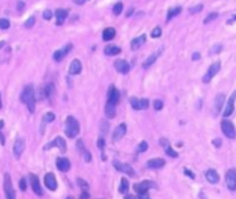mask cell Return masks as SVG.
I'll list each match as a JSON object with an SVG mask.
<instances>
[{"instance_id": "6da1fadb", "label": "cell", "mask_w": 236, "mask_h": 199, "mask_svg": "<svg viewBox=\"0 0 236 199\" xmlns=\"http://www.w3.org/2000/svg\"><path fill=\"white\" fill-rule=\"evenodd\" d=\"M21 102L28 107L29 112L33 113L35 112V107H36V95H35V89H33L32 84H28L25 86V89L22 90L21 93Z\"/></svg>"}, {"instance_id": "7a4b0ae2", "label": "cell", "mask_w": 236, "mask_h": 199, "mask_svg": "<svg viewBox=\"0 0 236 199\" xmlns=\"http://www.w3.org/2000/svg\"><path fill=\"white\" fill-rule=\"evenodd\" d=\"M79 131H80V126H79V122L76 120V118L68 116L65 120V134L69 138H75L79 134Z\"/></svg>"}, {"instance_id": "3957f363", "label": "cell", "mask_w": 236, "mask_h": 199, "mask_svg": "<svg viewBox=\"0 0 236 199\" xmlns=\"http://www.w3.org/2000/svg\"><path fill=\"white\" fill-rule=\"evenodd\" d=\"M220 68H221V62H220V61L214 62V64H211V65L208 66L207 72L204 73L203 79H202V80H203V83H210L211 79H213V78H214V76L220 72Z\"/></svg>"}, {"instance_id": "277c9868", "label": "cell", "mask_w": 236, "mask_h": 199, "mask_svg": "<svg viewBox=\"0 0 236 199\" xmlns=\"http://www.w3.org/2000/svg\"><path fill=\"white\" fill-rule=\"evenodd\" d=\"M3 187H4L6 199H15V191H14V188H13V181H11V177H10V174L8 173L4 174Z\"/></svg>"}, {"instance_id": "5b68a950", "label": "cell", "mask_w": 236, "mask_h": 199, "mask_svg": "<svg viewBox=\"0 0 236 199\" xmlns=\"http://www.w3.org/2000/svg\"><path fill=\"white\" fill-rule=\"evenodd\" d=\"M221 130H222V133L225 134V137L231 138V140H233V138L236 137L235 126H233V123L231 122V120H228V119L222 120L221 122Z\"/></svg>"}, {"instance_id": "8992f818", "label": "cell", "mask_w": 236, "mask_h": 199, "mask_svg": "<svg viewBox=\"0 0 236 199\" xmlns=\"http://www.w3.org/2000/svg\"><path fill=\"white\" fill-rule=\"evenodd\" d=\"M119 101H120V93H119L118 89L112 84V86H109V89H108L106 104H111V105H115V107H116V105L119 104Z\"/></svg>"}, {"instance_id": "52a82bcc", "label": "cell", "mask_w": 236, "mask_h": 199, "mask_svg": "<svg viewBox=\"0 0 236 199\" xmlns=\"http://www.w3.org/2000/svg\"><path fill=\"white\" fill-rule=\"evenodd\" d=\"M130 104H131L133 109H135V111H141V109H147L148 107H149V100H148V98L131 97V98H130Z\"/></svg>"}, {"instance_id": "ba28073f", "label": "cell", "mask_w": 236, "mask_h": 199, "mask_svg": "<svg viewBox=\"0 0 236 199\" xmlns=\"http://www.w3.org/2000/svg\"><path fill=\"white\" fill-rule=\"evenodd\" d=\"M72 48H73V44L68 43V44H65L62 48H60V50H57V51H54V54H53L54 61H57V62L62 61V60H64V58L68 55V53L72 50Z\"/></svg>"}, {"instance_id": "9c48e42d", "label": "cell", "mask_w": 236, "mask_h": 199, "mask_svg": "<svg viewBox=\"0 0 236 199\" xmlns=\"http://www.w3.org/2000/svg\"><path fill=\"white\" fill-rule=\"evenodd\" d=\"M235 98H236V91H233L232 94H231V97H229L228 102L225 104V108H224V111H222L224 119H225V118H228V116H231L233 113V111H235Z\"/></svg>"}, {"instance_id": "30bf717a", "label": "cell", "mask_w": 236, "mask_h": 199, "mask_svg": "<svg viewBox=\"0 0 236 199\" xmlns=\"http://www.w3.org/2000/svg\"><path fill=\"white\" fill-rule=\"evenodd\" d=\"M225 183L231 191L236 189V169H229L225 174Z\"/></svg>"}, {"instance_id": "8fae6325", "label": "cell", "mask_w": 236, "mask_h": 199, "mask_svg": "<svg viewBox=\"0 0 236 199\" xmlns=\"http://www.w3.org/2000/svg\"><path fill=\"white\" fill-rule=\"evenodd\" d=\"M113 166L116 170L122 171V173H126L127 176H130V177H134V176H135L134 169H133L131 166H129V165H126V163H120L119 160H113Z\"/></svg>"}, {"instance_id": "7c38bea8", "label": "cell", "mask_w": 236, "mask_h": 199, "mask_svg": "<svg viewBox=\"0 0 236 199\" xmlns=\"http://www.w3.org/2000/svg\"><path fill=\"white\" fill-rule=\"evenodd\" d=\"M113 65H115V69H116L119 73H123V75L129 73L130 72V68H131V66H130V64L126 61V60H116Z\"/></svg>"}, {"instance_id": "4fadbf2b", "label": "cell", "mask_w": 236, "mask_h": 199, "mask_svg": "<svg viewBox=\"0 0 236 199\" xmlns=\"http://www.w3.org/2000/svg\"><path fill=\"white\" fill-rule=\"evenodd\" d=\"M150 187H155V184L152 181H141V183L134 185V189H135V192L138 195H141V194H147Z\"/></svg>"}, {"instance_id": "5bb4252c", "label": "cell", "mask_w": 236, "mask_h": 199, "mask_svg": "<svg viewBox=\"0 0 236 199\" xmlns=\"http://www.w3.org/2000/svg\"><path fill=\"white\" fill-rule=\"evenodd\" d=\"M24 149H25V140H24V138H17V140H15V142H14V149H13V152H14V156L17 158V159L22 155Z\"/></svg>"}, {"instance_id": "9a60e30c", "label": "cell", "mask_w": 236, "mask_h": 199, "mask_svg": "<svg viewBox=\"0 0 236 199\" xmlns=\"http://www.w3.org/2000/svg\"><path fill=\"white\" fill-rule=\"evenodd\" d=\"M31 187H32L33 192H35L36 195H39V196L43 195V191H42V187H40L39 177H37L36 174H31Z\"/></svg>"}, {"instance_id": "2e32d148", "label": "cell", "mask_w": 236, "mask_h": 199, "mask_svg": "<svg viewBox=\"0 0 236 199\" xmlns=\"http://www.w3.org/2000/svg\"><path fill=\"white\" fill-rule=\"evenodd\" d=\"M126 131H127V126H126L124 123H120L116 129H115L113 134H112V140H113V141H119V140H122L123 136L126 134Z\"/></svg>"}, {"instance_id": "e0dca14e", "label": "cell", "mask_w": 236, "mask_h": 199, "mask_svg": "<svg viewBox=\"0 0 236 199\" xmlns=\"http://www.w3.org/2000/svg\"><path fill=\"white\" fill-rule=\"evenodd\" d=\"M44 184H46V187L48 189H51V191H55L58 187L57 184V180H55V176H54L53 173H47L46 177H44Z\"/></svg>"}, {"instance_id": "ac0fdd59", "label": "cell", "mask_w": 236, "mask_h": 199, "mask_svg": "<svg viewBox=\"0 0 236 199\" xmlns=\"http://www.w3.org/2000/svg\"><path fill=\"white\" fill-rule=\"evenodd\" d=\"M68 15H69V10H66V8H58V10H55V18H57L55 24L58 26L62 25Z\"/></svg>"}, {"instance_id": "d6986e66", "label": "cell", "mask_w": 236, "mask_h": 199, "mask_svg": "<svg viewBox=\"0 0 236 199\" xmlns=\"http://www.w3.org/2000/svg\"><path fill=\"white\" fill-rule=\"evenodd\" d=\"M53 145H54V147H58L61 152H65V151H66V144H65V140H64L62 137H57L55 140H54V141L48 142V145H46V147H44V149L51 148Z\"/></svg>"}, {"instance_id": "ffe728a7", "label": "cell", "mask_w": 236, "mask_h": 199, "mask_svg": "<svg viewBox=\"0 0 236 199\" xmlns=\"http://www.w3.org/2000/svg\"><path fill=\"white\" fill-rule=\"evenodd\" d=\"M145 40H147V35L145 33H142V35H140L138 37H134V39L131 40V50H138V48L142 46V44H145Z\"/></svg>"}, {"instance_id": "44dd1931", "label": "cell", "mask_w": 236, "mask_h": 199, "mask_svg": "<svg viewBox=\"0 0 236 199\" xmlns=\"http://www.w3.org/2000/svg\"><path fill=\"white\" fill-rule=\"evenodd\" d=\"M224 102H225V95L222 94H218L217 97H215V105H214V116L220 115V112L222 111V105H224Z\"/></svg>"}, {"instance_id": "7402d4cb", "label": "cell", "mask_w": 236, "mask_h": 199, "mask_svg": "<svg viewBox=\"0 0 236 199\" xmlns=\"http://www.w3.org/2000/svg\"><path fill=\"white\" fill-rule=\"evenodd\" d=\"M166 165L165 159L163 158H155V159H150L147 162V166L150 167V169H160Z\"/></svg>"}, {"instance_id": "603a6c76", "label": "cell", "mask_w": 236, "mask_h": 199, "mask_svg": "<svg viewBox=\"0 0 236 199\" xmlns=\"http://www.w3.org/2000/svg\"><path fill=\"white\" fill-rule=\"evenodd\" d=\"M160 145L162 147H163V148H165V151H166V154H167V155H170V156H173V158H177V156H178V154H177V152L174 151V149L171 148V145L168 144V141L167 140H166V138H160Z\"/></svg>"}, {"instance_id": "cb8c5ba5", "label": "cell", "mask_w": 236, "mask_h": 199, "mask_svg": "<svg viewBox=\"0 0 236 199\" xmlns=\"http://www.w3.org/2000/svg\"><path fill=\"white\" fill-rule=\"evenodd\" d=\"M206 180H207L208 183H211V184H217L220 181V176L214 169H210V170L206 171Z\"/></svg>"}, {"instance_id": "d4e9b609", "label": "cell", "mask_w": 236, "mask_h": 199, "mask_svg": "<svg viewBox=\"0 0 236 199\" xmlns=\"http://www.w3.org/2000/svg\"><path fill=\"white\" fill-rule=\"evenodd\" d=\"M82 72V62L79 60H73L71 62V66H69V73L71 75H79Z\"/></svg>"}, {"instance_id": "484cf974", "label": "cell", "mask_w": 236, "mask_h": 199, "mask_svg": "<svg viewBox=\"0 0 236 199\" xmlns=\"http://www.w3.org/2000/svg\"><path fill=\"white\" fill-rule=\"evenodd\" d=\"M57 167L61 171H68L71 169V162L66 158H58L57 159Z\"/></svg>"}, {"instance_id": "4316f807", "label": "cell", "mask_w": 236, "mask_h": 199, "mask_svg": "<svg viewBox=\"0 0 236 199\" xmlns=\"http://www.w3.org/2000/svg\"><path fill=\"white\" fill-rule=\"evenodd\" d=\"M120 51H122V48L119 46H115V44H108L106 47L104 48L105 55H118L120 54Z\"/></svg>"}, {"instance_id": "83f0119b", "label": "cell", "mask_w": 236, "mask_h": 199, "mask_svg": "<svg viewBox=\"0 0 236 199\" xmlns=\"http://www.w3.org/2000/svg\"><path fill=\"white\" fill-rule=\"evenodd\" d=\"M159 54H160V51H156V53H152V54L149 55V57L145 60V61L142 62V68H149L150 65H153L155 64V61L157 60V57H159Z\"/></svg>"}, {"instance_id": "f1b7e54d", "label": "cell", "mask_w": 236, "mask_h": 199, "mask_svg": "<svg viewBox=\"0 0 236 199\" xmlns=\"http://www.w3.org/2000/svg\"><path fill=\"white\" fill-rule=\"evenodd\" d=\"M115 36H116V31H115V28H105L104 32H102V40H105V42H109V40L115 39Z\"/></svg>"}, {"instance_id": "f546056e", "label": "cell", "mask_w": 236, "mask_h": 199, "mask_svg": "<svg viewBox=\"0 0 236 199\" xmlns=\"http://www.w3.org/2000/svg\"><path fill=\"white\" fill-rule=\"evenodd\" d=\"M181 11H182V8H181V7H173V8H170V10H168V13H167V17H166V21L170 22L173 18H174V17H177V15L181 14Z\"/></svg>"}, {"instance_id": "4dcf8cb0", "label": "cell", "mask_w": 236, "mask_h": 199, "mask_svg": "<svg viewBox=\"0 0 236 199\" xmlns=\"http://www.w3.org/2000/svg\"><path fill=\"white\" fill-rule=\"evenodd\" d=\"M105 115H106L108 119L115 118V115H116V108H115V105H111V104L105 105Z\"/></svg>"}, {"instance_id": "1f68e13d", "label": "cell", "mask_w": 236, "mask_h": 199, "mask_svg": "<svg viewBox=\"0 0 236 199\" xmlns=\"http://www.w3.org/2000/svg\"><path fill=\"white\" fill-rule=\"evenodd\" d=\"M53 91H54V84L53 83H48L43 89V90H42V95H43V97H46V98H50L51 94H53Z\"/></svg>"}, {"instance_id": "d6a6232c", "label": "cell", "mask_w": 236, "mask_h": 199, "mask_svg": "<svg viewBox=\"0 0 236 199\" xmlns=\"http://www.w3.org/2000/svg\"><path fill=\"white\" fill-rule=\"evenodd\" d=\"M129 191V181H127V178L123 177L122 181H120V187H119V192L120 194H126V192Z\"/></svg>"}, {"instance_id": "836d02e7", "label": "cell", "mask_w": 236, "mask_h": 199, "mask_svg": "<svg viewBox=\"0 0 236 199\" xmlns=\"http://www.w3.org/2000/svg\"><path fill=\"white\" fill-rule=\"evenodd\" d=\"M123 11V3L122 1H118V3L113 6V8H112V13H113L115 15H120Z\"/></svg>"}, {"instance_id": "e575fe53", "label": "cell", "mask_w": 236, "mask_h": 199, "mask_svg": "<svg viewBox=\"0 0 236 199\" xmlns=\"http://www.w3.org/2000/svg\"><path fill=\"white\" fill-rule=\"evenodd\" d=\"M54 119H55V115H54L53 112L44 113L43 118H42V120H43L44 123H50V122H54Z\"/></svg>"}, {"instance_id": "d590c367", "label": "cell", "mask_w": 236, "mask_h": 199, "mask_svg": "<svg viewBox=\"0 0 236 199\" xmlns=\"http://www.w3.org/2000/svg\"><path fill=\"white\" fill-rule=\"evenodd\" d=\"M218 18V13H210V14L204 18V21H203V24H208V22H211V21H214V19H217Z\"/></svg>"}, {"instance_id": "8d00e7d4", "label": "cell", "mask_w": 236, "mask_h": 199, "mask_svg": "<svg viewBox=\"0 0 236 199\" xmlns=\"http://www.w3.org/2000/svg\"><path fill=\"white\" fill-rule=\"evenodd\" d=\"M150 36L153 37V39H157V37L162 36V29L159 28V26H156V28L152 29V32H150Z\"/></svg>"}, {"instance_id": "74e56055", "label": "cell", "mask_w": 236, "mask_h": 199, "mask_svg": "<svg viewBox=\"0 0 236 199\" xmlns=\"http://www.w3.org/2000/svg\"><path fill=\"white\" fill-rule=\"evenodd\" d=\"M203 10V4H197V6H193V7L189 8V13L191 14H197V13H200Z\"/></svg>"}, {"instance_id": "f35d334b", "label": "cell", "mask_w": 236, "mask_h": 199, "mask_svg": "<svg viewBox=\"0 0 236 199\" xmlns=\"http://www.w3.org/2000/svg\"><path fill=\"white\" fill-rule=\"evenodd\" d=\"M148 149V142L147 141H141L140 145H138V148H137V152L141 154V152H145Z\"/></svg>"}, {"instance_id": "ab89813d", "label": "cell", "mask_w": 236, "mask_h": 199, "mask_svg": "<svg viewBox=\"0 0 236 199\" xmlns=\"http://www.w3.org/2000/svg\"><path fill=\"white\" fill-rule=\"evenodd\" d=\"M10 28V21L7 18H0V29H8Z\"/></svg>"}, {"instance_id": "60d3db41", "label": "cell", "mask_w": 236, "mask_h": 199, "mask_svg": "<svg viewBox=\"0 0 236 199\" xmlns=\"http://www.w3.org/2000/svg\"><path fill=\"white\" fill-rule=\"evenodd\" d=\"M77 184L80 185V188H82L84 192L89 191V184H87L84 180H82V178H77Z\"/></svg>"}, {"instance_id": "b9f144b4", "label": "cell", "mask_w": 236, "mask_h": 199, "mask_svg": "<svg viewBox=\"0 0 236 199\" xmlns=\"http://www.w3.org/2000/svg\"><path fill=\"white\" fill-rule=\"evenodd\" d=\"M153 108H155V111H160V109L163 108V101H162V100H155Z\"/></svg>"}, {"instance_id": "7bdbcfd3", "label": "cell", "mask_w": 236, "mask_h": 199, "mask_svg": "<svg viewBox=\"0 0 236 199\" xmlns=\"http://www.w3.org/2000/svg\"><path fill=\"white\" fill-rule=\"evenodd\" d=\"M51 17H53V11H51V10H46L43 13V18L47 19V21H48V19H51Z\"/></svg>"}, {"instance_id": "ee69618b", "label": "cell", "mask_w": 236, "mask_h": 199, "mask_svg": "<svg viewBox=\"0 0 236 199\" xmlns=\"http://www.w3.org/2000/svg\"><path fill=\"white\" fill-rule=\"evenodd\" d=\"M33 25H35V18H33V17H31V18L26 19L25 28H31V26H33Z\"/></svg>"}, {"instance_id": "f6af8a7d", "label": "cell", "mask_w": 236, "mask_h": 199, "mask_svg": "<svg viewBox=\"0 0 236 199\" xmlns=\"http://www.w3.org/2000/svg\"><path fill=\"white\" fill-rule=\"evenodd\" d=\"M221 50H222V44H215L214 47L211 48V53H214V54H217V53H220Z\"/></svg>"}, {"instance_id": "bcb514c9", "label": "cell", "mask_w": 236, "mask_h": 199, "mask_svg": "<svg viewBox=\"0 0 236 199\" xmlns=\"http://www.w3.org/2000/svg\"><path fill=\"white\" fill-rule=\"evenodd\" d=\"M97 145H98V148H100V149H104V147H105V141H104V138H102V137L98 138V141H97Z\"/></svg>"}, {"instance_id": "7dc6e473", "label": "cell", "mask_w": 236, "mask_h": 199, "mask_svg": "<svg viewBox=\"0 0 236 199\" xmlns=\"http://www.w3.org/2000/svg\"><path fill=\"white\" fill-rule=\"evenodd\" d=\"M19 188H21V191H25V189H26V181H25V178H21V180H19Z\"/></svg>"}, {"instance_id": "c3c4849f", "label": "cell", "mask_w": 236, "mask_h": 199, "mask_svg": "<svg viewBox=\"0 0 236 199\" xmlns=\"http://www.w3.org/2000/svg\"><path fill=\"white\" fill-rule=\"evenodd\" d=\"M235 22H236V14H232L231 15V18L226 21V24H228V25H232V24H235Z\"/></svg>"}, {"instance_id": "681fc988", "label": "cell", "mask_w": 236, "mask_h": 199, "mask_svg": "<svg viewBox=\"0 0 236 199\" xmlns=\"http://www.w3.org/2000/svg\"><path fill=\"white\" fill-rule=\"evenodd\" d=\"M213 144H214L217 148H220V147H221V140H220V138H215V140H213Z\"/></svg>"}, {"instance_id": "f907efd6", "label": "cell", "mask_w": 236, "mask_h": 199, "mask_svg": "<svg viewBox=\"0 0 236 199\" xmlns=\"http://www.w3.org/2000/svg\"><path fill=\"white\" fill-rule=\"evenodd\" d=\"M134 11H135V10H134V8H133V7H130V8H129V11L126 13V17H131V15L134 14Z\"/></svg>"}, {"instance_id": "816d5d0a", "label": "cell", "mask_w": 236, "mask_h": 199, "mask_svg": "<svg viewBox=\"0 0 236 199\" xmlns=\"http://www.w3.org/2000/svg\"><path fill=\"white\" fill-rule=\"evenodd\" d=\"M185 174H186V176H189L191 178H195V174H193L191 170H188V169H185Z\"/></svg>"}, {"instance_id": "f5cc1de1", "label": "cell", "mask_w": 236, "mask_h": 199, "mask_svg": "<svg viewBox=\"0 0 236 199\" xmlns=\"http://www.w3.org/2000/svg\"><path fill=\"white\" fill-rule=\"evenodd\" d=\"M17 7H18V10L21 11V10H22V8L25 7V4L22 3V1H18V4H17Z\"/></svg>"}, {"instance_id": "db71d44e", "label": "cell", "mask_w": 236, "mask_h": 199, "mask_svg": "<svg viewBox=\"0 0 236 199\" xmlns=\"http://www.w3.org/2000/svg\"><path fill=\"white\" fill-rule=\"evenodd\" d=\"M138 199H150V198H149V195H148V192H147V194H141Z\"/></svg>"}, {"instance_id": "11a10c76", "label": "cell", "mask_w": 236, "mask_h": 199, "mask_svg": "<svg viewBox=\"0 0 236 199\" xmlns=\"http://www.w3.org/2000/svg\"><path fill=\"white\" fill-rule=\"evenodd\" d=\"M199 58H200V54H199V53H195V54L192 55V60H195V61H196V60H199Z\"/></svg>"}, {"instance_id": "9f6ffc18", "label": "cell", "mask_w": 236, "mask_h": 199, "mask_svg": "<svg viewBox=\"0 0 236 199\" xmlns=\"http://www.w3.org/2000/svg\"><path fill=\"white\" fill-rule=\"evenodd\" d=\"M73 1H75L76 4H79V6H82V4H84V1H86V0H73Z\"/></svg>"}, {"instance_id": "6f0895ef", "label": "cell", "mask_w": 236, "mask_h": 199, "mask_svg": "<svg viewBox=\"0 0 236 199\" xmlns=\"http://www.w3.org/2000/svg\"><path fill=\"white\" fill-rule=\"evenodd\" d=\"M126 199H137L134 195H126Z\"/></svg>"}, {"instance_id": "680465c9", "label": "cell", "mask_w": 236, "mask_h": 199, "mask_svg": "<svg viewBox=\"0 0 236 199\" xmlns=\"http://www.w3.org/2000/svg\"><path fill=\"white\" fill-rule=\"evenodd\" d=\"M4 44H6V42H3V40H1V42H0V48H3Z\"/></svg>"}, {"instance_id": "91938a15", "label": "cell", "mask_w": 236, "mask_h": 199, "mask_svg": "<svg viewBox=\"0 0 236 199\" xmlns=\"http://www.w3.org/2000/svg\"><path fill=\"white\" fill-rule=\"evenodd\" d=\"M3 126H4V122H3V120H0V129H1Z\"/></svg>"}, {"instance_id": "94428289", "label": "cell", "mask_w": 236, "mask_h": 199, "mask_svg": "<svg viewBox=\"0 0 236 199\" xmlns=\"http://www.w3.org/2000/svg\"><path fill=\"white\" fill-rule=\"evenodd\" d=\"M0 108H1V97H0Z\"/></svg>"}, {"instance_id": "6125c7cd", "label": "cell", "mask_w": 236, "mask_h": 199, "mask_svg": "<svg viewBox=\"0 0 236 199\" xmlns=\"http://www.w3.org/2000/svg\"><path fill=\"white\" fill-rule=\"evenodd\" d=\"M68 199H73V198H72V196H69V198H68Z\"/></svg>"}]
</instances>
